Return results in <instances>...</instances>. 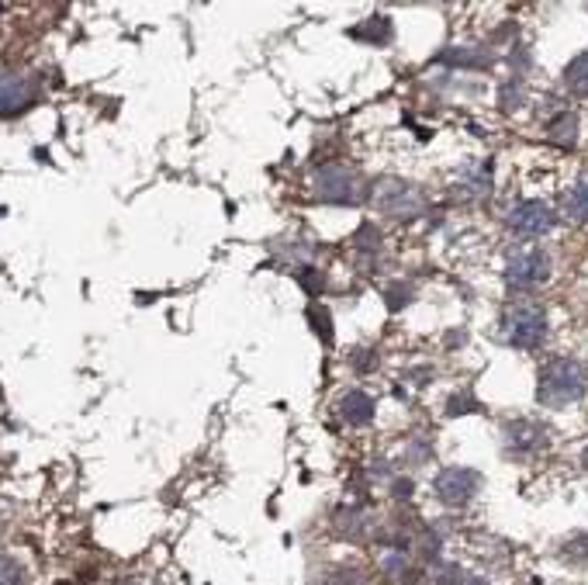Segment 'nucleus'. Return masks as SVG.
Segmentation results:
<instances>
[{
	"mask_svg": "<svg viewBox=\"0 0 588 585\" xmlns=\"http://www.w3.org/2000/svg\"><path fill=\"white\" fill-rule=\"evenodd\" d=\"M582 461H585V468H588V450H585V457H582Z\"/></svg>",
	"mask_w": 588,
	"mask_h": 585,
	"instance_id": "2eb2a0df",
	"label": "nucleus"
},
{
	"mask_svg": "<svg viewBox=\"0 0 588 585\" xmlns=\"http://www.w3.org/2000/svg\"><path fill=\"white\" fill-rule=\"evenodd\" d=\"M339 409H343V419L350 426H367L374 419V399L364 392H350L343 395V402H339Z\"/></svg>",
	"mask_w": 588,
	"mask_h": 585,
	"instance_id": "1a4fd4ad",
	"label": "nucleus"
},
{
	"mask_svg": "<svg viewBox=\"0 0 588 585\" xmlns=\"http://www.w3.org/2000/svg\"><path fill=\"white\" fill-rule=\"evenodd\" d=\"M505 340L519 350H537L547 340V315L533 309V305L512 309L509 319H505Z\"/></svg>",
	"mask_w": 588,
	"mask_h": 585,
	"instance_id": "7ed1b4c3",
	"label": "nucleus"
},
{
	"mask_svg": "<svg viewBox=\"0 0 588 585\" xmlns=\"http://www.w3.org/2000/svg\"><path fill=\"white\" fill-rule=\"evenodd\" d=\"M21 568L14 558H7V554H0V585H21Z\"/></svg>",
	"mask_w": 588,
	"mask_h": 585,
	"instance_id": "ddd939ff",
	"label": "nucleus"
},
{
	"mask_svg": "<svg viewBox=\"0 0 588 585\" xmlns=\"http://www.w3.org/2000/svg\"><path fill=\"white\" fill-rule=\"evenodd\" d=\"M378 205L388 215H395V219H409V215L419 208V198L405 184H398V180H384V184L378 187Z\"/></svg>",
	"mask_w": 588,
	"mask_h": 585,
	"instance_id": "6e6552de",
	"label": "nucleus"
},
{
	"mask_svg": "<svg viewBox=\"0 0 588 585\" xmlns=\"http://www.w3.org/2000/svg\"><path fill=\"white\" fill-rule=\"evenodd\" d=\"M509 444L519 450V454H526V450H537L547 444V430L537 423H512L509 426Z\"/></svg>",
	"mask_w": 588,
	"mask_h": 585,
	"instance_id": "9d476101",
	"label": "nucleus"
},
{
	"mask_svg": "<svg viewBox=\"0 0 588 585\" xmlns=\"http://www.w3.org/2000/svg\"><path fill=\"white\" fill-rule=\"evenodd\" d=\"M315 194L329 205H360L364 201V184L353 170L339 167V163H329L315 174Z\"/></svg>",
	"mask_w": 588,
	"mask_h": 585,
	"instance_id": "f03ea898",
	"label": "nucleus"
},
{
	"mask_svg": "<svg viewBox=\"0 0 588 585\" xmlns=\"http://www.w3.org/2000/svg\"><path fill=\"white\" fill-rule=\"evenodd\" d=\"M564 212H568L575 222H588V180L571 187L568 198H564Z\"/></svg>",
	"mask_w": 588,
	"mask_h": 585,
	"instance_id": "f8f14e48",
	"label": "nucleus"
},
{
	"mask_svg": "<svg viewBox=\"0 0 588 585\" xmlns=\"http://www.w3.org/2000/svg\"><path fill=\"white\" fill-rule=\"evenodd\" d=\"M557 225V215L550 212L544 201H523V205L512 208L509 215V229L523 239H540L547 236L550 229Z\"/></svg>",
	"mask_w": 588,
	"mask_h": 585,
	"instance_id": "39448f33",
	"label": "nucleus"
},
{
	"mask_svg": "<svg viewBox=\"0 0 588 585\" xmlns=\"http://www.w3.org/2000/svg\"><path fill=\"white\" fill-rule=\"evenodd\" d=\"M550 277V257L540 246H530V250H519L509 257V264H505V281L512 284V288H537V284H544Z\"/></svg>",
	"mask_w": 588,
	"mask_h": 585,
	"instance_id": "20e7f679",
	"label": "nucleus"
},
{
	"mask_svg": "<svg viewBox=\"0 0 588 585\" xmlns=\"http://www.w3.org/2000/svg\"><path fill=\"white\" fill-rule=\"evenodd\" d=\"M588 374L578 360L571 357H554L550 364L540 371V385H537V399L544 405H568L585 395Z\"/></svg>",
	"mask_w": 588,
	"mask_h": 585,
	"instance_id": "f257e3e1",
	"label": "nucleus"
},
{
	"mask_svg": "<svg viewBox=\"0 0 588 585\" xmlns=\"http://www.w3.org/2000/svg\"><path fill=\"white\" fill-rule=\"evenodd\" d=\"M564 84H568L571 94L588 97V52H582V56L571 59L568 70H564Z\"/></svg>",
	"mask_w": 588,
	"mask_h": 585,
	"instance_id": "9b49d317",
	"label": "nucleus"
},
{
	"mask_svg": "<svg viewBox=\"0 0 588 585\" xmlns=\"http://www.w3.org/2000/svg\"><path fill=\"white\" fill-rule=\"evenodd\" d=\"M308 315H312V322H319V326H315V333H319L326 343H333V329H329V312L319 309V305H312V309H308Z\"/></svg>",
	"mask_w": 588,
	"mask_h": 585,
	"instance_id": "4468645a",
	"label": "nucleus"
},
{
	"mask_svg": "<svg viewBox=\"0 0 588 585\" xmlns=\"http://www.w3.org/2000/svg\"><path fill=\"white\" fill-rule=\"evenodd\" d=\"M478 492V475L471 468H447L436 478V499L447 506H464Z\"/></svg>",
	"mask_w": 588,
	"mask_h": 585,
	"instance_id": "423d86ee",
	"label": "nucleus"
},
{
	"mask_svg": "<svg viewBox=\"0 0 588 585\" xmlns=\"http://www.w3.org/2000/svg\"><path fill=\"white\" fill-rule=\"evenodd\" d=\"M35 101V80L25 73H0V115H18Z\"/></svg>",
	"mask_w": 588,
	"mask_h": 585,
	"instance_id": "0eeeda50",
	"label": "nucleus"
}]
</instances>
